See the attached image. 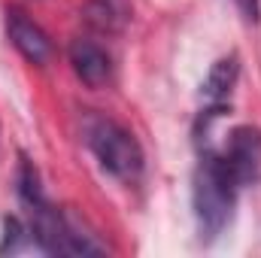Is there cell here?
<instances>
[{"instance_id":"6da1fadb","label":"cell","mask_w":261,"mask_h":258,"mask_svg":"<svg viewBox=\"0 0 261 258\" xmlns=\"http://www.w3.org/2000/svg\"><path fill=\"white\" fill-rule=\"evenodd\" d=\"M237 179L228 173L225 161L219 158L216 149H206L200 155V164L195 170V216L200 225V237L213 240L225 231V225L234 216V203H237Z\"/></svg>"},{"instance_id":"7a4b0ae2","label":"cell","mask_w":261,"mask_h":258,"mask_svg":"<svg viewBox=\"0 0 261 258\" xmlns=\"http://www.w3.org/2000/svg\"><path fill=\"white\" fill-rule=\"evenodd\" d=\"M85 143L94 152V158L100 161V167L107 173H113L116 179L134 183L143 173V149L134 140V134L122 128L119 122L91 116L85 122Z\"/></svg>"},{"instance_id":"3957f363","label":"cell","mask_w":261,"mask_h":258,"mask_svg":"<svg viewBox=\"0 0 261 258\" xmlns=\"http://www.w3.org/2000/svg\"><path fill=\"white\" fill-rule=\"evenodd\" d=\"M219 158L225 161L228 173L237 179V186L255 183L261 173V131L255 128H234L228 134L225 146L216 149Z\"/></svg>"},{"instance_id":"277c9868","label":"cell","mask_w":261,"mask_h":258,"mask_svg":"<svg viewBox=\"0 0 261 258\" xmlns=\"http://www.w3.org/2000/svg\"><path fill=\"white\" fill-rule=\"evenodd\" d=\"M6 37L18 49V55L24 61H31V64L43 67V64H49L52 55H55V46H52L49 34L34 18H28L24 9H15V6L6 9Z\"/></svg>"},{"instance_id":"5b68a950","label":"cell","mask_w":261,"mask_h":258,"mask_svg":"<svg viewBox=\"0 0 261 258\" xmlns=\"http://www.w3.org/2000/svg\"><path fill=\"white\" fill-rule=\"evenodd\" d=\"M70 64L73 73L88 85V88H103L113 76V61L107 55L103 46H97L94 40H73L70 43Z\"/></svg>"},{"instance_id":"8992f818","label":"cell","mask_w":261,"mask_h":258,"mask_svg":"<svg viewBox=\"0 0 261 258\" xmlns=\"http://www.w3.org/2000/svg\"><path fill=\"white\" fill-rule=\"evenodd\" d=\"M237 76H240V61H237V55L219 58L216 64L210 67V73H206V79H203V85H200V94H203L206 100H213V104H222V100L231 94V88L237 85Z\"/></svg>"},{"instance_id":"52a82bcc","label":"cell","mask_w":261,"mask_h":258,"mask_svg":"<svg viewBox=\"0 0 261 258\" xmlns=\"http://www.w3.org/2000/svg\"><path fill=\"white\" fill-rule=\"evenodd\" d=\"M24 234H28V231L21 228V222H18L15 216H12V219H6V222H3V243H0V252H6V249L12 252Z\"/></svg>"},{"instance_id":"ba28073f","label":"cell","mask_w":261,"mask_h":258,"mask_svg":"<svg viewBox=\"0 0 261 258\" xmlns=\"http://www.w3.org/2000/svg\"><path fill=\"white\" fill-rule=\"evenodd\" d=\"M237 3V9H240V15L246 18V21H258V0H234Z\"/></svg>"}]
</instances>
